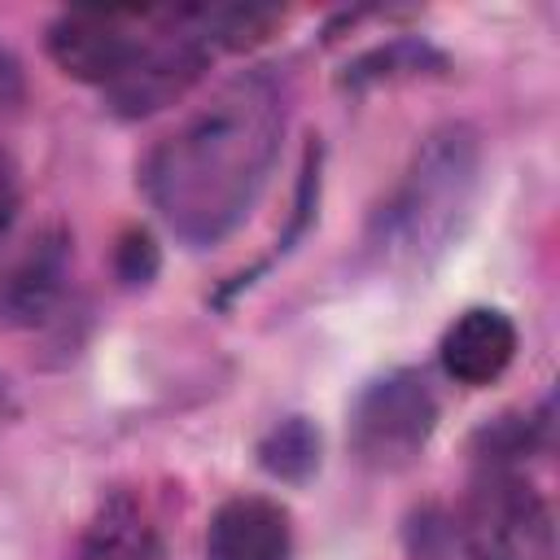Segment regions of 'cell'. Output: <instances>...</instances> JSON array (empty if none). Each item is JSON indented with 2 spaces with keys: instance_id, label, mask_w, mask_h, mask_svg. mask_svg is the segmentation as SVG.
<instances>
[{
  "instance_id": "cell-16",
  "label": "cell",
  "mask_w": 560,
  "mask_h": 560,
  "mask_svg": "<svg viewBox=\"0 0 560 560\" xmlns=\"http://www.w3.org/2000/svg\"><path fill=\"white\" fill-rule=\"evenodd\" d=\"M9 416H13V398H9V389H4V381H0V429H4Z\"/></svg>"
},
{
  "instance_id": "cell-4",
  "label": "cell",
  "mask_w": 560,
  "mask_h": 560,
  "mask_svg": "<svg viewBox=\"0 0 560 560\" xmlns=\"http://www.w3.org/2000/svg\"><path fill=\"white\" fill-rule=\"evenodd\" d=\"M438 429V398L420 372H385L350 407V451L372 472L411 468Z\"/></svg>"
},
{
  "instance_id": "cell-2",
  "label": "cell",
  "mask_w": 560,
  "mask_h": 560,
  "mask_svg": "<svg viewBox=\"0 0 560 560\" xmlns=\"http://www.w3.org/2000/svg\"><path fill=\"white\" fill-rule=\"evenodd\" d=\"M481 144L464 122H446L420 140L411 166L376 214L372 245L394 267H429L438 262L464 232L477 197Z\"/></svg>"
},
{
  "instance_id": "cell-15",
  "label": "cell",
  "mask_w": 560,
  "mask_h": 560,
  "mask_svg": "<svg viewBox=\"0 0 560 560\" xmlns=\"http://www.w3.org/2000/svg\"><path fill=\"white\" fill-rule=\"evenodd\" d=\"M22 101V74L13 66V57L0 52V109H13Z\"/></svg>"
},
{
  "instance_id": "cell-3",
  "label": "cell",
  "mask_w": 560,
  "mask_h": 560,
  "mask_svg": "<svg viewBox=\"0 0 560 560\" xmlns=\"http://www.w3.org/2000/svg\"><path fill=\"white\" fill-rule=\"evenodd\" d=\"M459 538L472 560H551L556 525L547 499L516 468H481L459 512Z\"/></svg>"
},
{
  "instance_id": "cell-7",
  "label": "cell",
  "mask_w": 560,
  "mask_h": 560,
  "mask_svg": "<svg viewBox=\"0 0 560 560\" xmlns=\"http://www.w3.org/2000/svg\"><path fill=\"white\" fill-rule=\"evenodd\" d=\"M289 512L262 494H236L206 525V560H289Z\"/></svg>"
},
{
  "instance_id": "cell-5",
  "label": "cell",
  "mask_w": 560,
  "mask_h": 560,
  "mask_svg": "<svg viewBox=\"0 0 560 560\" xmlns=\"http://www.w3.org/2000/svg\"><path fill=\"white\" fill-rule=\"evenodd\" d=\"M210 44L188 26L184 13H171L166 26L149 31L131 57V66L105 88V101L118 118H144L175 105L206 70Z\"/></svg>"
},
{
  "instance_id": "cell-1",
  "label": "cell",
  "mask_w": 560,
  "mask_h": 560,
  "mask_svg": "<svg viewBox=\"0 0 560 560\" xmlns=\"http://www.w3.org/2000/svg\"><path fill=\"white\" fill-rule=\"evenodd\" d=\"M284 136V96L271 74L245 70L210 92L175 131H166L140 184L153 210L184 245H219L254 210Z\"/></svg>"
},
{
  "instance_id": "cell-13",
  "label": "cell",
  "mask_w": 560,
  "mask_h": 560,
  "mask_svg": "<svg viewBox=\"0 0 560 560\" xmlns=\"http://www.w3.org/2000/svg\"><path fill=\"white\" fill-rule=\"evenodd\" d=\"M158 271V249L144 232H127L122 245H118V276L127 284H144L149 276Z\"/></svg>"
},
{
  "instance_id": "cell-11",
  "label": "cell",
  "mask_w": 560,
  "mask_h": 560,
  "mask_svg": "<svg viewBox=\"0 0 560 560\" xmlns=\"http://www.w3.org/2000/svg\"><path fill=\"white\" fill-rule=\"evenodd\" d=\"M258 464L276 481H306L319 468V429L306 416H284L276 420L262 442H258Z\"/></svg>"
},
{
  "instance_id": "cell-12",
  "label": "cell",
  "mask_w": 560,
  "mask_h": 560,
  "mask_svg": "<svg viewBox=\"0 0 560 560\" xmlns=\"http://www.w3.org/2000/svg\"><path fill=\"white\" fill-rule=\"evenodd\" d=\"M424 61H433V66H442V57L433 52V48H424V44H389V48H376V52H368L363 61H354L350 66V83H381V79H416V74H424Z\"/></svg>"
},
{
  "instance_id": "cell-10",
  "label": "cell",
  "mask_w": 560,
  "mask_h": 560,
  "mask_svg": "<svg viewBox=\"0 0 560 560\" xmlns=\"http://www.w3.org/2000/svg\"><path fill=\"white\" fill-rule=\"evenodd\" d=\"M74 560H166V547L136 494H109L83 525Z\"/></svg>"
},
{
  "instance_id": "cell-6",
  "label": "cell",
  "mask_w": 560,
  "mask_h": 560,
  "mask_svg": "<svg viewBox=\"0 0 560 560\" xmlns=\"http://www.w3.org/2000/svg\"><path fill=\"white\" fill-rule=\"evenodd\" d=\"M144 31L122 13H96V9H70L48 26V57L61 74L79 83L109 88L136 57Z\"/></svg>"
},
{
  "instance_id": "cell-14",
  "label": "cell",
  "mask_w": 560,
  "mask_h": 560,
  "mask_svg": "<svg viewBox=\"0 0 560 560\" xmlns=\"http://www.w3.org/2000/svg\"><path fill=\"white\" fill-rule=\"evenodd\" d=\"M18 201H22L18 166H13V158L0 149V241L9 236V228H13V219H18Z\"/></svg>"
},
{
  "instance_id": "cell-8",
  "label": "cell",
  "mask_w": 560,
  "mask_h": 560,
  "mask_svg": "<svg viewBox=\"0 0 560 560\" xmlns=\"http://www.w3.org/2000/svg\"><path fill=\"white\" fill-rule=\"evenodd\" d=\"M442 372L468 389H481L508 372L516 359V324L494 306H468L442 332Z\"/></svg>"
},
{
  "instance_id": "cell-9",
  "label": "cell",
  "mask_w": 560,
  "mask_h": 560,
  "mask_svg": "<svg viewBox=\"0 0 560 560\" xmlns=\"http://www.w3.org/2000/svg\"><path fill=\"white\" fill-rule=\"evenodd\" d=\"M70 276V241L61 232H44L26 245V254L0 276V319L4 324H39L61 302Z\"/></svg>"
}]
</instances>
